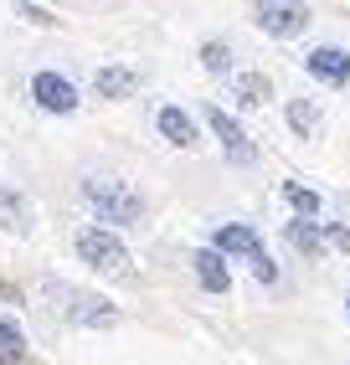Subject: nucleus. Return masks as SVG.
Listing matches in <instances>:
<instances>
[{"instance_id": "nucleus-1", "label": "nucleus", "mask_w": 350, "mask_h": 365, "mask_svg": "<svg viewBox=\"0 0 350 365\" xmlns=\"http://www.w3.org/2000/svg\"><path fill=\"white\" fill-rule=\"evenodd\" d=\"M41 299L52 304L67 324H78V329H114L119 324V309L109 299L88 294V288H72L62 278H41Z\"/></svg>"}, {"instance_id": "nucleus-2", "label": "nucleus", "mask_w": 350, "mask_h": 365, "mask_svg": "<svg viewBox=\"0 0 350 365\" xmlns=\"http://www.w3.org/2000/svg\"><path fill=\"white\" fill-rule=\"evenodd\" d=\"M83 201L104 227H139L144 201L134 185H124L119 175H83Z\"/></svg>"}, {"instance_id": "nucleus-3", "label": "nucleus", "mask_w": 350, "mask_h": 365, "mask_svg": "<svg viewBox=\"0 0 350 365\" xmlns=\"http://www.w3.org/2000/svg\"><path fill=\"white\" fill-rule=\"evenodd\" d=\"M72 252H78L93 273H104V278L129 273V247H124V237L109 232V227H78L72 232Z\"/></svg>"}, {"instance_id": "nucleus-4", "label": "nucleus", "mask_w": 350, "mask_h": 365, "mask_svg": "<svg viewBox=\"0 0 350 365\" xmlns=\"http://www.w3.org/2000/svg\"><path fill=\"white\" fill-rule=\"evenodd\" d=\"M253 21H258L263 36L294 41L299 31L309 26V6H304V0H258V6H253Z\"/></svg>"}, {"instance_id": "nucleus-5", "label": "nucleus", "mask_w": 350, "mask_h": 365, "mask_svg": "<svg viewBox=\"0 0 350 365\" xmlns=\"http://www.w3.org/2000/svg\"><path fill=\"white\" fill-rule=\"evenodd\" d=\"M206 129L216 134L221 155H227L232 165H253V160H258V144L247 139V129L237 124V118H232L227 108H216V103H211V108H206Z\"/></svg>"}, {"instance_id": "nucleus-6", "label": "nucleus", "mask_w": 350, "mask_h": 365, "mask_svg": "<svg viewBox=\"0 0 350 365\" xmlns=\"http://www.w3.org/2000/svg\"><path fill=\"white\" fill-rule=\"evenodd\" d=\"M31 103L41 113H78L83 93H78L72 78H62V72H36V78H31Z\"/></svg>"}, {"instance_id": "nucleus-7", "label": "nucleus", "mask_w": 350, "mask_h": 365, "mask_svg": "<svg viewBox=\"0 0 350 365\" xmlns=\"http://www.w3.org/2000/svg\"><path fill=\"white\" fill-rule=\"evenodd\" d=\"M304 72L314 83H324V88H345L350 83V52L335 46V41H319V46L304 52Z\"/></svg>"}, {"instance_id": "nucleus-8", "label": "nucleus", "mask_w": 350, "mask_h": 365, "mask_svg": "<svg viewBox=\"0 0 350 365\" xmlns=\"http://www.w3.org/2000/svg\"><path fill=\"white\" fill-rule=\"evenodd\" d=\"M155 129H160V139L170 144V150H196V144H201V124H196L181 103H165L155 113Z\"/></svg>"}, {"instance_id": "nucleus-9", "label": "nucleus", "mask_w": 350, "mask_h": 365, "mask_svg": "<svg viewBox=\"0 0 350 365\" xmlns=\"http://www.w3.org/2000/svg\"><path fill=\"white\" fill-rule=\"evenodd\" d=\"M191 267H196V283H201L206 294H232V267H227V252L221 247H196Z\"/></svg>"}, {"instance_id": "nucleus-10", "label": "nucleus", "mask_w": 350, "mask_h": 365, "mask_svg": "<svg viewBox=\"0 0 350 365\" xmlns=\"http://www.w3.org/2000/svg\"><path fill=\"white\" fill-rule=\"evenodd\" d=\"M93 93H98V98H109V103H124V98H134V93H139V72L124 67V62H109V67L93 72Z\"/></svg>"}, {"instance_id": "nucleus-11", "label": "nucleus", "mask_w": 350, "mask_h": 365, "mask_svg": "<svg viewBox=\"0 0 350 365\" xmlns=\"http://www.w3.org/2000/svg\"><path fill=\"white\" fill-rule=\"evenodd\" d=\"M211 247H221L227 257H247V262L268 252V247H263V237H258L253 227H242V222H227V227H216V232H211Z\"/></svg>"}, {"instance_id": "nucleus-12", "label": "nucleus", "mask_w": 350, "mask_h": 365, "mask_svg": "<svg viewBox=\"0 0 350 365\" xmlns=\"http://www.w3.org/2000/svg\"><path fill=\"white\" fill-rule=\"evenodd\" d=\"M284 237H289V247L294 252H304V257H319L330 242H324V227L314 222V216H294V222L284 227Z\"/></svg>"}, {"instance_id": "nucleus-13", "label": "nucleus", "mask_w": 350, "mask_h": 365, "mask_svg": "<svg viewBox=\"0 0 350 365\" xmlns=\"http://www.w3.org/2000/svg\"><path fill=\"white\" fill-rule=\"evenodd\" d=\"M0 227L16 232V237L31 232V201L21 196V190H11V185H0Z\"/></svg>"}, {"instance_id": "nucleus-14", "label": "nucleus", "mask_w": 350, "mask_h": 365, "mask_svg": "<svg viewBox=\"0 0 350 365\" xmlns=\"http://www.w3.org/2000/svg\"><path fill=\"white\" fill-rule=\"evenodd\" d=\"M26 360V334H21V324L0 319V365H21Z\"/></svg>"}, {"instance_id": "nucleus-15", "label": "nucleus", "mask_w": 350, "mask_h": 365, "mask_svg": "<svg viewBox=\"0 0 350 365\" xmlns=\"http://www.w3.org/2000/svg\"><path fill=\"white\" fill-rule=\"evenodd\" d=\"M284 201L299 211V216H319L324 211V201H319V190H309V185H299V180H284Z\"/></svg>"}, {"instance_id": "nucleus-16", "label": "nucleus", "mask_w": 350, "mask_h": 365, "mask_svg": "<svg viewBox=\"0 0 350 365\" xmlns=\"http://www.w3.org/2000/svg\"><path fill=\"white\" fill-rule=\"evenodd\" d=\"M201 67L211 78H232V46L227 41H201Z\"/></svg>"}, {"instance_id": "nucleus-17", "label": "nucleus", "mask_w": 350, "mask_h": 365, "mask_svg": "<svg viewBox=\"0 0 350 365\" xmlns=\"http://www.w3.org/2000/svg\"><path fill=\"white\" fill-rule=\"evenodd\" d=\"M284 113H289V129L294 134H314L319 129V103H309V98H294Z\"/></svg>"}, {"instance_id": "nucleus-18", "label": "nucleus", "mask_w": 350, "mask_h": 365, "mask_svg": "<svg viewBox=\"0 0 350 365\" xmlns=\"http://www.w3.org/2000/svg\"><path fill=\"white\" fill-rule=\"evenodd\" d=\"M237 103H242V108H263V103H268V78L242 72V78H237Z\"/></svg>"}, {"instance_id": "nucleus-19", "label": "nucleus", "mask_w": 350, "mask_h": 365, "mask_svg": "<svg viewBox=\"0 0 350 365\" xmlns=\"http://www.w3.org/2000/svg\"><path fill=\"white\" fill-rule=\"evenodd\" d=\"M247 267H253V278H258V283H279V267H273V257H268V252H263V257H253Z\"/></svg>"}, {"instance_id": "nucleus-20", "label": "nucleus", "mask_w": 350, "mask_h": 365, "mask_svg": "<svg viewBox=\"0 0 350 365\" xmlns=\"http://www.w3.org/2000/svg\"><path fill=\"white\" fill-rule=\"evenodd\" d=\"M324 242H330L335 252H350V227H340V222H335V227H324Z\"/></svg>"}, {"instance_id": "nucleus-21", "label": "nucleus", "mask_w": 350, "mask_h": 365, "mask_svg": "<svg viewBox=\"0 0 350 365\" xmlns=\"http://www.w3.org/2000/svg\"><path fill=\"white\" fill-rule=\"evenodd\" d=\"M21 16H26V21H36V26H52V16H46L41 6H31V0H21Z\"/></svg>"}, {"instance_id": "nucleus-22", "label": "nucleus", "mask_w": 350, "mask_h": 365, "mask_svg": "<svg viewBox=\"0 0 350 365\" xmlns=\"http://www.w3.org/2000/svg\"><path fill=\"white\" fill-rule=\"evenodd\" d=\"M345 314H350V294H345Z\"/></svg>"}]
</instances>
